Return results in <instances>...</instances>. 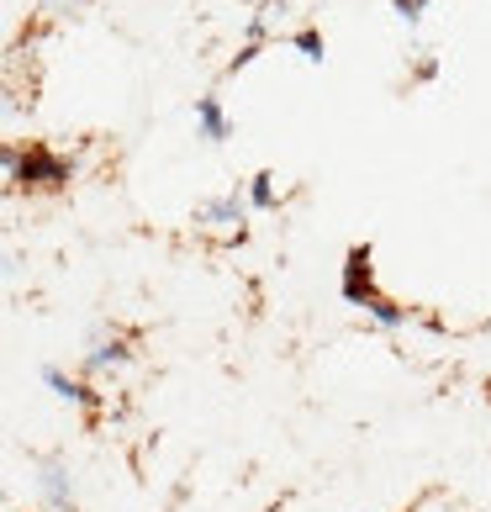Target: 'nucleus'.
<instances>
[{
  "mask_svg": "<svg viewBox=\"0 0 491 512\" xmlns=\"http://www.w3.org/2000/svg\"><path fill=\"white\" fill-rule=\"evenodd\" d=\"M43 491H48V502H59V507H69V497H74V486L64 481V465H43Z\"/></svg>",
  "mask_w": 491,
  "mask_h": 512,
  "instance_id": "obj_1",
  "label": "nucleus"
},
{
  "mask_svg": "<svg viewBox=\"0 0 491 512\" xmlns=\"http://www.w3.org/2000/svg\"><path fill=\"white\" fill-rule=\"evenodd\" d=\"M196 117H201V127H206V138H222V132H228V122H222V111H217L212 101H201Z\"/></svg>",
  "mask_w": 491,
  "mask_h": 512,
  "instance_id": "obj_2",
  "label": "nucleus"
},
{
  "mask_svg": "<svg viewBox=\"0 0 491 512\" xmlns=\"http://www.w3.org/2000/svg\"><path fill=\"white\" fill-rule=\"evenodd\" d=\"M43 381H48L53 391H59V396H69V402H74V396H80V386H74V381H64L59 370H43Z\"/></svg>",
  "mask_w": 491,
  "mask_h": 512,
  "instance_id": "obj_3",
  "label": "nucleus"
}]
</instances>
